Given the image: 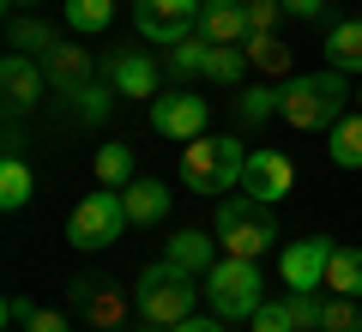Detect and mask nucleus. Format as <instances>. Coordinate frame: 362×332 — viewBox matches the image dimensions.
Instances as JSON below:
<instances>
[{"mask_svg":"<svg viewBox=\"0 0 362 332\" xmlns=\"http://www.w3.org/2000/svg\"><path fill=\"white\" fill-rule=\"evenodd\" d=\"M278 115L290 121V127L314 133V127H338V121L350 115V103H356V91L344 85V73L338 67H326V73H302V79H284L278 85Z\"/></svg>","mask_w":362,"mask_h":332,"instance_id":"nucleus-1","label":"nucleus"},{"mask_svg":"<svg viewBox=\"0 0 362 332\" xmlns=\"http://www.w3.org/2000/svg\"><path fill=\"white\" fill-rule=\"evenodd\" d=\"M242 164H247L242 139H230V133H199L181 151V188L187 193H230V188H242Z\"/></svg>","mask_w":362,"mask_h":332,"instance_id":"nucleus-2","label":"nucleus"},{"mask_svg":"<svg viewBox=\"0 0 362 332\" xmlns=\"http://www.w3.org/2000/svg\"><path fill=\"white\" fill-rule=\"evenodd\" d=\"M194 272L169 266V260H157V266H145L139 278H133V302H139V320H157V326H181V320L194 314Z\"/></svg>","mask_w":362,"mask_h":332,"instance_id":"nucleus-3","label":"nucleus"},{"mask_svg":"<svg viewBox=\"0 0 362 332\" xmlns=\"http://www.w3.org/2000/svg\"><path fill=\"white\" fill-rule=\"evenodd\" d=\"M218 242L223 254L235 260H259L278 248V224H272V205L254 200V193H242V200H223L218 205Z\"/></svg>","mask_w":362,"mask_h":332,"instance_id":"nucleus-4","label":"nucleus"},{"mask_svg":"<svg viewBox=\"0 0 362 332\" xmlns=\"http://www.w3.org/2000/svg\"><path fill=\"white\" fill-rule=\"evenodd\" d=\"M206 302L218 320H254V308L266 302L259 296V266L254 260H218V266L206 272Z\"/></svg>","mask_w":362,"mask_h":332,"instance_id":"nucleus-5","label":"nucleus"},{"mask_svg":"<svg viewBox=\"0 0 362 332\" xmlns=\"http://www.w3.org/2000/svg\"><path fill=\"white\" fill-rule=\"evenodd\" d=\"M127 224H133V217H127V205H121L115 188H109V193H85V200H78V212L66 217V242L85 248V254H97V248L121 242V230H127Z\"/></svg>","mask_w":362,"mask_h":332,"instance_id":"nucleus-6","label":"nucleus"},{"mask_svg":"<svg viewBox=\"0 0 362 332\" xmlns=\"http://www.w3.org/2000/svg\"><path fill=\"white\" fill-rule=\"evenodd\" d=\"M66 296H73V314L85 320V326H97V332H121L127 326V308H139V302H127V290L109 284V278H73Z\"/></svg>","mask_w":362,"mask_h":332,"instance_id":"nucleus-7","label":"nucleus"},{"mask_svg":"<svg viewBox=\"0 0 362 332\" xmlns=\"http://www.w3.org/2000/svg\"><path fill=\"white\" fill-rule=\"evenodd\" d=\"M133 25L145 42H181L199 30V0H133Z\"/></svg>","mask_w":362,"mask_h":332,"instance_id":"nucleus-8","label":"nucleus"},{"mask_svg":"<svg viewBox=\"0 0 362 332\" xmlns=\"http://www.w3.org/2000/svg\"><path fill=\"white\" fill-rule=\"evenodd\" d=\"M206 115H211V103L206 97H194V91H169V97H151V127L163 133V139H199L206 133Z\"/></svg>","mask_w":362,"mask_h":332,"instance_id":"nucleus-9","label":"nucleus"},{"mask_svg":"<svg viewBox=\"0 0 362 332\" xmlns=\"http://www.w3.org/2000/svg\"><path fill=\"white\" fill-rule=\"evenodd\" d=\"M0 91H6V109L13 115H25V109H37V97L49 91V67L37 61V55H6L0 61Z\"/></svg>","mask_w":362,"mask_h":332,"instance_id":"nucleus-10","label":"nucleus"},{"mask_svg":"<svg viewBox=\"0 0 362 332\" xmlns=\"http://www.w3.org/2000/svg\"><path fill=\"white\" fill-rule=\"evenodd\" d=\"M290 181H296V169H290L284 151H247V164H242V193L278 205V200L290 193Z\"/></svg>","mask_w":362,"mask_h":332,"instance_id":"nucleus-11","label":"nucleus"},{"mask_svg":"<svg viewBox=\"0 0 362 332\" xmlns=\"http://www.w3.org/2000/svg\"><path fill=\"white\" fill-rule=\"evenodd\" d=\"M326 260H332L326 236H308V242H290L284 254H278V272H284L290 290H320L326 284Z\"/></svg>","mask_w":362,"mask_h":332,"instance_id":"nucleus-12","label":"nucleus"},{"mask_svg":"<svg viewBox=\"0 0 362 332\" xmlns=\"http://www.w3.org/2000/svg\"><path fill=\"white\" fill-rule=\"evenodd\" d=\"M42 67H49V91H61V97H85V85H97V67H90L85 42H61Z\"/></svg>","mask_w":362,"mask_h":332,"instance_id":"nucleus-13","label":"nucleus"},{"mask_svg":"<svg viewBox=\"0 0 362 332\" xmlns=\"http://www.w3.org/2000/svg\"><path fill=\"white\" fill-rule=\"evenodd\" d=\"M199 37L206 42H247V6L242 0H199Z\"/></svg>","mask_w":362,"mask_h":332,"instance_id":"nucleus-14","label":"nucleus"},{"mask_svg":"<svg viewBox=\"0 0 362 332\" xmlns=\"http://www.w3.org/2000/svg\"><path fill=\"white\" fill-rule=\"evenodd\" d=\"M163 260H169V266H181V272H194V278H206V272L218 266V242H211L206 230H175L163 242Z\"/></svg>","mask_w":362,"mask_h":332,"instance_id":"nucleus-15","label":"nucleus"},{"mask_svg":"<svg viewBox=\"0 0 362 332\" xmlns=\"http://www.w3.org/2000/svg\"><path fill=\"white\" fill-rule=\"evenodd\" d=\"M109 85L121 97H157V67L145 61L139 49H115L109 55Z\"/></svg>","mask_w":362,"mask_h":332,"instance_id":"nucleus-16","label":"nucleus"},{"mask_svg":"<svg viewBox=\"0 0 362 332\" xmlns=\"http://www.w3.org/2000/svg\"><path fill=\"white\" fill-rule=\"evenodd\" d=\"M121 205H127L133 224H163V217H169V188H163V181H151V176H139V181L121 188Z\"/></svg>","mask_w":362,"mask_h":332,"instance_id":"nucleus-17","label":"nucleus"},{"mask_svg":"<svg viewBox=\"0 0 362 332\" xmlns=\"http://www.w3.org/2000/svg\"><path fill=\"white\" fill-rule=\"evenodd\" d=\"M30 193H37V176H30V164L18 157V139H13V145H6V164H0V205L18 212Z\"/></svg>","mask_w":362,"mask_h":332,"instance_id":"nucleus-18","label":"nucleus"},{"mask_svg":"<svg viewBox=\"0 0 362 332\" xmlns=\"http://www.w3.org/2000/svg\"><path fill=\"white\" fill-rule=\"evenodd\" d=\"M326 61H332L338 73H362V18L332 25V37H326Z\"/></svg>","mask_w":362,"mask_h":332,"instance_id":"nucleus-19","label":"nucleus"},{"mask_svg":"<svg viewBox=\"0 0 362 332\" xmlns=\"http://www.w3.org/2000/svg\"><path fill=\"white\" fill-rule=\"evenodd\" d=\"M326 151H332L338 169H362V109L344 115L338 127H326Z\"/></svg>","mask_w":362,"mask_h":332,"instance_id":"nucleus-20","label":"nucleus"},{"mask_svg":"<svg viewBox=\"0 0 362 332\" xmlns=\"http://www.w3.org/2000/svg\"><path fill=\"white\" fill-rule=\"evenodd\" d=\"M13 49L18 55H37V61H49V55L54 49H61V37H54V25H49V18H13Z\"/></svg>","mask_w":362,"mask_h":332,"instance_id":"nucleus-21","label":"nucleus"},{"mask_svg":"<svg viewBox=\"0 0 362 332\" xmlns=\"http://www.w3.org/2000/svg\"><path fill=\"white\" fill-rule=\"evenodd\" d=\"M326 290L332 296H362V248H332V260H326Z\"/></svg>","mask_w":362,"mask_h":332,"instance_id":"nucleus-22","label":"nucleus"},{"mask_svg":"<svg viewBox=\"0 0 362 332\" xmlns=\"http://www.w3.org/2000/svg\"><path fill=\"white\" fill-rule=\"evenodd\" d=\"M206 55H211V42L199 37V30L181 37V42H169V79H175V85L181 79H206Z\"/></svg>","mask_w":362,"mask_h":332,"instance_id":"nucleus-23","label":"nucleus"},{"mask_svg":"<svg viewBox=\"0 0 362 332\" xmlns=\"http://www.w3.org/2000/svg\"><path fill=\"white\" fill-rule=\"evenodd\" d=\"M242 73H247V49L242 42H211V55H206V79L211 85H242Z\"/></svg>","mask_w":362,"mask_h":332,"instance_id":"nucleus-24","label":"nucleus"},{"mask_svg":"<svg viewBox=\"0 0 362 332\" xmlns=\"http://www.w3.org/2000/svg\"><path fill=\"white\" fill-rule=\"evenodd\" d=\"M242 49H247V67H259V73H278V79L290 73V49H284L278 37H272V30H254V37H247Z\"/></svg>","mask_w":362,"mask_h":332,"instance_id":"nucleus-25","label":"nucleus"},{"mask_svg":"<svg viewBox=\"0 0 362 332\" xmlns=\"http://www.w3.org/2000/svg\"><path fill=\"white\" fill-rule=\"evenodd\" d=\"M97 181H103V188H127V181H139L133 176V145H103V151H97Z\"/></svg>","mask_w":362,"mask_h":332,"instance_id":"nucleus-26","label":"nucleus"},{"mask_svg":"<svg viewBox=\"0 0 362 332\" xmlns=\"http://www.w3.org/2000/svg\"><path fill=\"white\" fill-rule=\"evenodd\" d=\"M320 332H362L356 296H332V302H320Z\"/></svg>","mask_w":362,"mask_h":332,"instance_id":"nucleus-27","label":"nucleus"},{"mask_svg":"<svg viewBox=\"0 0 362 332\" xmlns=\"http://www.w3.org/2000/svg\"><path fill=\"white\" fill-rule=\"evenodd\" d=\"M115 18V0H66V25L73 30H103Z\"/></svg>","mask_w":362,"mask_h":332,"instance_id":"nucleus-28","label":"nucleus"},{"mask_svg":"<svg viewBox=\"0 0 362 332\" xmlns=\"http://www.w3.org/2000/svg\"><path fill=\"white\" fill-rule=\"evenodd\" d=\"M278 103H284V97H278V91L254 85V91H242V103H235V115H242L247 127H259V121H272V115H278Z\"/></svg>","mask_w":362,"mask_h":332,"instance_id":"nucleus-29","label":"nucleus"},{"mask_svg":"<svg viewBox=\"0 0 362 332\" xmlns=\"http://www.w3.org/2000/svg\"><path fill=\"white\" fill-rule=\"evenodd\" d=\"M115 97H121L115 85H85V97H73V109H78V121H90V127H97V121H109Z\"/></svg>","mask_w":362,"mask_h":332,"instance_id":"nucleus-30","label":"nucleus"},{"mask_svg":"<svg viewBox=\"0 0 362 332\" xmlns=\"http://www.w3.org/2000/svg\"><path fill=\"white\" fill-rule=\"evenodd\" d=\"M247 326L254 332H296V314H290V302H259Z\"/></svg>","mask_w":362,"mask_h":332,"instance_id":"nucleus-31","label":"nucleus"},{"mask_svg":"<svg viewBox=\"0 0 362 332\" xmlns=\"http://www.w3.org/2000/svg\"><path fill=\"white\" fill-rule=\"evenodd\" d=\"M284 302H290V314H296V332H320V296L314 290H290Z\"/></svg>","mask_w":362,"mask_h":332,"instance_id":"nucleus-32","label":"nucleus"},{"mask_svg":"<svg viewBox=\"0 0 362 332\" xmlns=\"http://www.w3.org/2000/svg\"><path fill=\"white\" fill-rule=\"evenodd\" d=\"M278 13H284V0H247V37H254V30H272Z\"/></svg>","mask_w":362,"mask_h":332,"instance_id":"nucleus-33","label":"nucleus"},{"mask_svg":"<svg viewBox=\"0 0 362 332\" xmlns=\"http://www.w3.org/2000/svg\"><path fill=\"white\" fill-rule=\"evenodd\" d=\"M25 332H73V320H66V314H54V308H37V314L25 320Z\"/></svg>","mask_w":362,"mask_h":332,"instance_id":"nucleus-34","label":"nucleus"},{"mask_svg":"<svg viewBox=\"0 0 362 332\" xmlns=\"http://www.w3.org/2000/svg\"><path fill=\"white\" fill-rule=\"evenodd\" d=\"M169 332H223V320H218V314H206V320H199V314H187L181 326H169Z\"/></svg>","mask_w":362,"mask_h":332,"instance_id":"nucleus-35","label":"nucleus"},{"mask_svg":"<svg viewBox=\"0 0 362 332\" xmlns=\"http://www.w3.org/2000/svg\"><path fill=\"white\" fill-rule=\"evenodd\" d=\"M284 13H296V18H320V13H326V0H284Z\"/></svg>","mask_w":362,"mask_h":332,"instance_id":"nucleus-36","label":"nucleus"},{"mask_svg":"<svg viewBox=\"0 0 362 332\" xmlns=\"http://www.w3.org/2000/svg\"><path fill=\"white\" fill-rule=\"evenodd\" d=\"M30 314H37V308H30V302H25V296H13V302H6V320H13V326H25V320H30Z\"/></svg>","mask_w":362,"mask_h":332,"instance_id":"nucleus-37","label":"nucleus"},{"mask_svg":"<svg viewBox=\"0 0 362 332\" xmlns=\"http://www.w3.org/2000/svg\"><path fill=\"white\" fill-rule=\"evenodd\" d=\"M133 332H169V326H157V320H145V326H133Z\"/></svg>","mask_w":362,"mask_h":332,"instance_id":"nucleus-38","label":"nucleus"},{"mask_svg":"<svg viewBox=\"0 0 362 332\" xmlns=\"http://www.w3.org/2000/svg\"><path fill=\"white\" fill-rule=\"evenodd\" d=\"M13 6H37V0H13Z\"/></svg>","mask_w":362,"mask_h":332,"instance_id":"nucleus-39","label":"nucleus"},{"mask_svg":"<svg viewBox=\"0 0 362 332\" xmlns=\"http://www.w3.org/2000/svg\"><path fill=\"white\" fill-rule=\"evenodd\" d=\"M356 109H362V85H356Z\"/></svg>","mask_w":362,"mask_h":332,"instance_id":"nucleus-40","label":"nucleus"}]
</instances>
